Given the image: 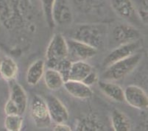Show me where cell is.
Listing matches in <instances>:
<instances>
[{
    "mask_svg": "<svg viewBox=\"0 0 148 131\" xmlns=\"http://www.w3.org/2000/svg\"><path fill=\"white\" fill-rule=\"evenodd\" d=\"M106 27L103 24L80 25L72 32V38L85 43L97 49L103 47L106 41Z\"/></svg>",
    "mask_w": 148,
    "mask_h": 131,
    "instance_id": "obj_1",
    "label": "cell"
},
{
    "mask_svg": "<svg viewBox=\"0 0 148 131\" xmlns=\"http://www.w3.org/2000/svg\"><path fill=\"white\" fill-rule=\"evenodd\" d=\"M142 53L136 52L125 58L115 62L106 68L103 77L110 81L118 80L129 75L142 60Z\"/></svg>",
    "mask_w": 148,
    "mask_h": 131,
    "instance_id": "obj_2",
    "label": "cell"
},
{
    "mask_svg": "<svg viewBox=\"0 0 148 131\" xmlns=\"http://www.w3.org/2000/svg\"><path fill=\"white\" fill-rule=\"evenodd\" d=\"M68 46L65 38L59 33L54 35L48 45L46 53L48 68H56L59 62L68 58Z\"/></svg>",
    "mask_w": 148,
    "mask_h": 131,
    "instance_id": "obj_3",
    "label": "cell"
},
{
    "mask_svg": "<svg viewBox=\"0 0 148 131\" xmlns=\"http://www.w3.org/2000/svg\"><path fill=\"white\" fill-rule=\"evenodd\" d=\"M27 106V97L25 91L18 83L11 87L10 97L5 104L6 115H22Z\"/></svg>",
    "mask_w": 148,
    "mask_h": 131,
    "instance_id": "obj_4",
    "label": "cell"
},
{
    "mask_svg": "<svg viewBox=\"0 0 148 131\" xmlns=\"http://www.w3.org/2000/svg\"><path fill=\"white\" fill-rule=\"evenodd\" d=\"M66 43L69 51L68 58L72 62L84 61L97 54V49L79 40L71 38L66 40Z\"/></svg>",
    "mask_w": 148,
    "mask_h": 131,
    "instance_id": "obj_5",
    "label": "cell"
},
{
    "mask_svg": "<svg viewBox=\"0 0 148 131\" xmlns=\"http://www.w3.org/2000/svg\"><path fill=\"white\" fill-rule=\"evenodd\" d=\"M32 118L38 128H47L50 125L51 118L45 100L39 96H34L30 105Z\"/></svg>",
    "mask_w": 148,
    "mask_h": 131,
    "instance_id": "obj_6",
    "label": "cell"
},
{
    "mask_svg": "<svg viewBox=\"0 0 148 131\" xmlns=\"http://www.w3.org/2000/svg\"><path fill=\"white\" fill-rule=\"evenodd\" d=\"M141 47L140 40H137L133 42L121 44L119 47L116 48L109 54L103 60V66L106 68L111 66L115 62L125 58L127 57L133 55L138 51Z\"/></svg>",
    "mask_w": 148,
    "mask_h": 131,
    "instance_id": "obj_7",
    "label": "cell"
},
{
    "mask_svg": "<svg viewBox=\"0 0 148 131\" xmlns=\"http://www.w3.org/2000/svg\"><path fill=\"white\" fill-rule=\"evenodd\" d=\"M124 98L127 104L137 109H146L148 97L143 89L134 85L127 86L124 90Z\"/></svg>",
    "mask_w": 148,
    "mask_h": 131,
    "instance_id": "obj_8",
    "label": "cell"
},
{
    "mask_svg": "<svg viewBox=\"0 0 148 131\" xmlns=\"http://www.w3.org/2000/svg\"><path fill=\"white\" fill-rule=\"evenodd\" d=\"M51 119L56 123H65L69 120V112L57 97L49 96L45 100Z\"/></svg>",
    "mask_w": 148,
    "mask_h": 131,
    "instance_id": "obj_9",
    "label": "cell"
},
{
    "mask_svg": "<svg viewBox=\"0 0 148 131\" xmlns=\"http://www.w3.org/2000/svg\"><path fill=\"white\" fill-rule=\"evenodd\" d=\"M52 19L55 24L64 25L72 20V13L68 0H55L52 7Z\"/></svg>",
    "mask_w": 148,
    "mask_h": 131,
    "instance_id": "obj_10",
    "label": "cell"
},
{
    "mask_svg": "<svg viewBox=\"0 0 148 131\" xmlns=\"http://www.w3.org/2000/svg\"><path fill=\"white\" fill-rule=\"evenodd\" d=\"M111 4L114 11L122 19L134 22L138 21L139 16L131 0H111Z\"/></svg>",
    "mask_w": 148,
    "mask_h": 131,
    "instance_id": "obj_11",
    "label": "cell"
},
{
    "mask_svg": "<svg viewBox=\"0 0 148 131\" xmlns=\"http://www.w3.org/2000/svg\"><path fill=\"white\" fill-rule=\"evenodd\" d=\"M140 32L134 27L127 24H119L113 30V38L118 44H124L138 40Z\"/></svg>",
    "mask_w": 148,
    "mask_h": 131,
    "instance_id": "obj_12",
    "label": "cell"
},
{
    "mask_svg": "<svg viewBox=\"0 0 148 131\" xmlns=\"http://www.w3.org/2000/svg\"><path fill=\"white\" fill-rule=\"evenodd\" d=\"M64 86L69 94L78 99H88L93 94L89 86L85 84L82 81L69 80L64 82Z\"/></svg>",
    "mask_w": 148,
    "mask_h": 131,
    "instance_id": "obj_13",
    "label": "cell"
},
{
    "mask_svg": "<svg viewBox=\"0 0 148 131\" xmlns=\"http://www.w3.org/2000/svg\"><path fill=\"white\" fill-rule=\"evenodd\" d=\"M99 86L101 91L110 99L119 102H122L125 101L124 90L119 85L111 82L99 81Z\"/></svg>",
    "mask_w": 148,
    "mask_h": 131,
    "instance_id": "obj_14",
    "label": "cell"
},
{
    "mask_svg": "<svg viewBox=\"0 0 148 131\" xmlns=\"http://www.w3.org/2000/svg\"><path fill=\"white\" fill-rule=\"evenodd\" d=\"M18 75V66L16 63L9 57L0 60V76L8 81L13 80Z\"/></svg>",
    "mask_w": 148,
    "mask_h": 131,
    "instance_id": "obj_15",
    "label": "cell"
},
{
    "mask_svg": "<svg viewBox=\"0 0 148 131\" xmlns=\"http://www.w3.org/2000/svg\"><path fill=\"white\" fill-rule=\"evenodd\" d=\"M92 71L89 64L84 61L72 62L69 80L76 81H83L84 78Z\"/></svg>",
    "mask_w": 148,
    "mask_h": 131,
    "instance_id": "obj_16",
    "label": "cell"
},
{
    "mask_svg": "<svg viewBox=\"0 0 148 131\" xmlns=\"http://www.w3.org/2000/svg\"><path fill=\"white\" fill-rule=\"evenodd\" d=\"M45 63L43 60H37L28 69L27 73V82L30 86H36L42 78L44 74Z\"/></svg>",
    "mask_w": 148,
    "mask_h": 131,
    "instance_id": "obj_17",
    "label": "cell"
},
{
    "mask_svg": "<svg viewBox=\"0 0 148 131\" xmlns=\"http://www.w3.org/2000/svg\"><path fill=\"white\" fill-rule=\"evenodd\" d=\"M47 87L52 91H56L64 86V80L60 73L55 69L49 68L44 74Z\"/></svg>",
    "mask_w": 148,
    "mask_h": 131,
    "instance_id": "obj_18",
    "label": "cell"
},
{
    "mask_svg": "<svg viewBox=\"0 0 148 131\" xmlns=\"http://www.w3.org/2000/svg\"><path fill=\"white\" fill-rule=\"evenodd\" d=\"M111 123L115 131H128L131 129V124L129 119L125 113L117 109L113 111Z\"/></svg>",
    "mask_w": 148,
    "mask_h": 131,
    "instance_id": "obj_19",
    "label": "cell"
},
{
    "mask_svg": "<svg viewBox=\"0 0 148 131\" xmlns=\"http://www.w3.org/2000/svg\"><path fill=\"white\" fill-rule=\"evenodd\" d=\"M23 126L21 115H7L5 119V127L8 131H19Z\"/></svg>",
    "mask_w": 148,
    "mask_h": 131,
    "instance_id": "obj_20",
    "label": "cell"
},
{
    "mask_svg": "<svg viewBox=\"0 0 148 131\" xmlns=\"http://www.w3.org/2000/svg\"><path fill=\"white\" fill-rule=\"evenodd\" d=\"M72 62L69 58H65L62 60L61 61L59 62L56 67L55 69L57 70L61 77L64 79V82L69 80V73L71 70V67H72Z\"/></svg>",
    "mask_w": 148,
    "mask_h": 131,
    "instance_id": "obj_21",
    "label": "cell"
},
{
    "mask_svg": "<svg viewBox=\"0 0 148 131\" xmlns=\"http://www.w3.org/2000/svg\"><path fill=\"white\" fill-rule=\"evenodd\" d=\"M55 0H41L43 10L47 22L51 28L55 27V23L52 19V7Z\"/></svg>",
    "mask_w": 148,
    "mask_h": 131,
    "instance_id": "obj_22",
    "label": "cell"
},
{
    "mask_svg": "<svg viewBox=\"0 0 148 131\" xmlns=\"http://www.w3.org/2000/svg\"><path fill=\"white\" fill-rule=\"evenodd\" d=\"M78 130H103L100 124H95L93 119H85L77 128Z\"/></svg>",
    "mask_w": 148,
    "mask_h": 131,
    "instance_id": "obj_23",
    "label": "cell"
},
{
    "mask_svg": "<svg viewBox=\"0 0 148 131\" xmlns=\"http://www.w3.org/2000/svg\"><path fill=\"white\" fill-rule=\"evenodd\" d=\"M97 80L98 76L97 75V73L94 71H91V72L84 78V80H83L82 82L84 83L86 85H87V86H91V85L94 84V83H96L97 81Z\"/></svg>",
    "mask_w": 148,
    "mask_h": 131,
    "instance_id": "obj_24",
    "label": "cell"
},
{
    "mask_svg": "<svg viewBox=\"0 0 148 131\" xmlns=\"http://www.w3.org/2000/svg\"><path fill=\"white\" fill-rule=\"evenodd\" d=\"M53 130L55 131H69L72 130V128L64 123H57L55 126Z\"/></svg>",
    "mask_w": 148,
    "mask_h": 131,
    "instance_id": "obj_25",
    "label": "cell"
},
{
    "mask_svg": "<svg viewBox=\"0 0 148 131\" xmlns=\"http://www.w3.org/2000/svg\"><path fill=\"white\" fill-rule=\"evenodd\" d=\"M0 60H1V58H0Z\"/></svg>",
    "mask_w": 148,
    "mask_h": 131,
    "instance_id": "obj_26",
    "label": "cell"
}]
</instances>
